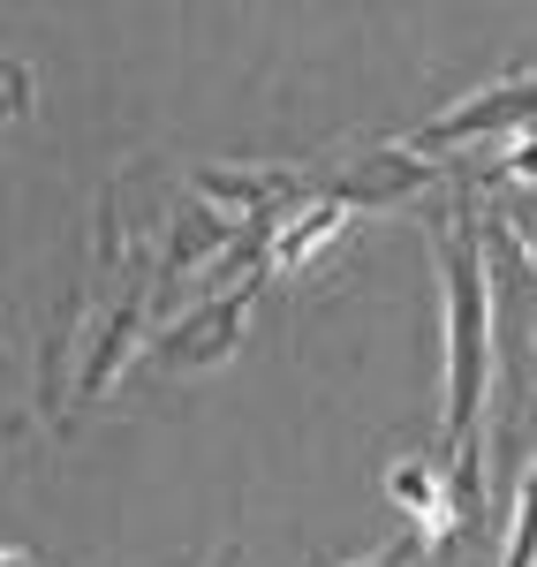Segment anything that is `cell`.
Masks as SVG:
<instances>
[{
  "instance_id": "6da1fadb",
  "label": "cell",
  "mask_w": 537,
  "mask_h": 567,
  "mask_svg": "<svg viewBox=\"0 0 537 567\" xmlns=\"http://www.w3.org/2000/svg\"><path fill=\"white\" fill-rule=\"evenodd\" d=\"M432 250L447 272V470L462 492V515H485V386L499 371V333H493V265H485V213L477 182L454 167L447 205H424Z\"/></svg>"
},
{
  "instance_id": "7a4b0ae2",
  "label": "cell",
  "mask_w": 537,
  "mask_h": 567,
  "mask_svg": "<svg viewBox=\"0 0 537 567\" xmlns=\"http://www.w3.org/2000/svg\"><path fill=\"white\" fill-rule=\"evenodd\" d=\"M440 189V159L416 152V144H371V152H349L341 167H326V197H341L349 213H402V205H424Z\"/></svg>"
},
{
  "instance_id": "3957f363",
  "label": "cell",
  "mask_w": 537,
  "mask_h": 567,
  "mask_svg": "<svg viewBox=\"0 0 537 567\" xmlns=\"http://www.w3.org/2000/svg\"><path fill=\"white\" fill-rule=\"evenodd\" d=\"M530 122H537V69H523V76H499V84L469 91L462 106L432 114L409 144H416V152H485V144L530 130Z\"/></svg>"
},
{
  "instance_id": "277c9868",
  "label": "cell",
  "mask_w": 537,
  "mask_h": 567,
  "mask_svg": "<svg viewBox=\"0 0 537 567\" xmlns=\"http://www.w3.org/2000/svg\"><path fill=\"white\" fill-rule=\"evenodd\" d=\"M258 288H266V272L235 280V288H220V296H197V310H182L175 326L152 341V363H159V371H205V363H227V355L242 349V326H250Z\"/></svg>"
},
{
  "instance_id": "5b68a950",
  "label": "cell",
  "mask_w": 537,
  "mask_h": 567,
  "mask_svg": "<svg viewBox=\"0 0 537 567\" xmlns=\"http://www.w3.org/2000/svg\"><path fill=\"white\" fill-rule=\"evenodd\" d=\"M197 197H213L227 213H258V219H288L296 205L326 197V175L303 159H258V167H197L189 175Z\"/></svg>"
},
{
  "instance_id": "8992f818",
  "label": "cell",
  "mask_w": 537,
  "mask_h": 567,
  "mask_svg": "<svg viewBox=\"0 0 537 567\" xmlns=\"http://www.w3.org/2000/svg\"><path fill=\"white\" fill-rule=\"evenodd\" d=\"M250 227H258V219H250ZM250 227H235L227 213H205V205H175L167 227H159V250H152L159 288H182L189 272H197V288H205V272H220V265L250 243Z\"/></svg>"
},
{
  "instance_id": "52a82bcc",
  "label": "cell",
  "mask_w": 537,
  "mask_h": 567,
  "mask_svg": "<svg viewBox=\"0 0 537 567\" xmlns=\"http://www.w3.org/2000/svg\"><path fill=\"white\" fill-rule=\"evenodd\" d=\"M386 499L409 515V529L424 545H447L454 523H462V492H454L447 454H409V462H394L386 470Z\"/></svg>"
},
{
  "instance_id": "ba28073f",
  "label": "cell",
  "mask_w": 537,
  "mask_h": 567,
  "mask_svg": "<svg viewBox=\"0 0 537 567\" xmlns=\"http://www.w3.org/2000/svg\"><path fill=\"white\" fill-rule=\"evenodd\" d=\"M349 205L341 197H311V205H296L288 219H272V272H288V280H311L326 250L349 235Z\"/></svg>"
},
{
  "instance_id": "9c48e42d",
  "label": "cell",
  "mask_w": 537,
  "mask_h": 567,
  "mask_svg": "<svg viewBox=\"0 0 537 567\" xmlns=\"http://www.w3.org/2000/svg\"><path fill=\"white\" fill-rule=\"evenodd\" d=\"M84 318H91V296H84V288H69V296L53 303L45 341H39V409H45L53 432L69 424V393H76V379H69V349L84 341Z\"/></svg>"
},
{
  "instance_id": "30bf717a",
  "label": "cell",
  "mask_w": 537,
  "mask_h": 567,
  "mask_svg": "<svg viewBox=\"0 0 537 567\" xmlns=\"http://www.w3.org/2000/svg\"><path fill=\"white\" fill-rule=\"evenodd\" d=\"M499 567H537V462L515 484V515H507V553Z\"/></svg>"
},
{
  "instance_id": "8fae6325",
  "label": "cell",
  "mask_w": 537,
  "mask_h": 567,
  "mask_svg": "<svg viewBox=\"0 0 537 567\" xmlns=\"http://www.w3.org/2000/svg\"><path fill=\"white\" fill-rule=\"evenodd\" d=\"M485 219H493L499 235L537 265V189H493V213H485Z\"/></svg>"
},
{
  "instance_id": "7c38bea8",
  "label": "cell",
  "mask_w": 537,
  "mask_h": 567,
  "mask_svg": "<svg viewBox=\"0 0 537 567\" xmlns=\"http://www.w3.org/2000/svg\"><path fill=\"white\" fill-rule=\"evenodd\" d=\"M0 76H8V114L23 122V114H31V61H16V53H8V69H0Z\"/></svg>"
},
{
  "instance_id": "4fadbf2b",
  "label": "cell",
  "mask_w": 537,
  "mask_h": 567,
  "mask_svg": "<svg viewBox=\"0 0 537 567\" xmlns=\"http://www.w3.org/2000/svg\"><path fill=\"white\" fill-rule=\"evenodd\" d=\"M416 553H424V537H402V545H386V553H371L357 567H416Z\"/></svg>"
},
{
  "instance_id": "5bb4252c",
  "label": "cell",
  "mask_w": 537,
  "mask_h": 567,
  "mask_svg": "<svg viewBox=\"0 0 537 567\" xmlns=\"http://www.w3.org/2000/svg\"><path fill=\"white\" fill-rule=\"evenodd\" d=\"M0 567H31V553H23V545H8V553H0Z\"/></svg>"
}]
</instances>
